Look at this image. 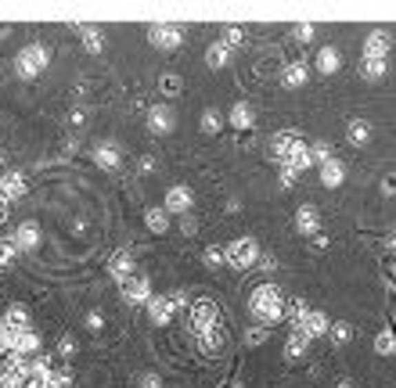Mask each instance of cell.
Returning <instances> with one entry per match:
<instances>
[{"label": "cell", "mask_w": 396, "mask_h": 388, "mask_svg": "<svg viewBox=\"0 0 396 388\" xmlns=\"http://www.w3.org/2000/svg\"><path fill=\"white\" fill-rule=\"evenodd\" d=\"M112 273H119V277H123V273H130V259L116 255V259H112Z\"/></svg>", "instance_id": "38"}, {"label": "cell", "mask_w": 396, "mask_h": 388, "mask_svg": "<svg viewBox=\"0 0 396 388\" xmlns=\"http://www.w3.org/2000/svg\"><path fill=\"white\" fill-rule=\"evenodd\" d=\"M98 162H101L105 169H116V166H119V155H116V148H101V151H98Z\"/></svg>", "instance_id": "31"}, {"label": "cell", "mask_w": 396, "mask_h": 388, "mask_svg": "<svg viewBox=\"0 0 396 388\" xmlns=\"http://www.w3.org/2000/svg\"><path fill=\"white\" fill-rule=\"evenodd\" d=\"M389 72V61L386 58H360V76L364 83H382Z\"/></svg>", "instance_id": "12"}, {"label": "cell", "mask_w": 396, "mask_h": 388, "mask_svg": "<svg viewBox=\"0 0 396 388\" xmlns=\"http://www.w3.org/2000/svg\"><path fill=\"white\" fill-rule=\"evenodd\" d=\"M292 226H295V234H306V237L321 234V208H317L313 202H303L295 208V216H292Z\"/></svg>", "instance_id": "3"}, {"label": "cell", "mask_w": 396, "mask_h": 388, "mask_svg": "<svg viewBox=\"0 0 396 388\" xmlns=\"http://www.w3.org/2000/svg\"><path fill=\"white\" fill-rule=\"evenodd\" d=\"M202 338H198V345L205 349V352H220L224 349V342H227V334H224V327L220 323H213V327H205V331H198Z\"/></svg>", "instance_id": "17"}, {"label": "cell", "mask_w": 396, "mask_h": 388, "mask_svg": "<svg viewBox=\"0 0 396 388\" xmlns=\"http://www.w3.org/2000/svg\"><path fill=\"white\" fill-rule=\"evenodd\" d=\"M231 388H245V385H242V381H234V385H231Z\"/></svg>", "instance_id": "43"}, {"label": "cell", "mask_w": 396, "mask_h": 388, "mask_svg": "<svg viewBox=\"0 0 396 388\" xmlns=\"http://www.w3.org/2000/svg\"><path fill=\"white\" fill-rule=\"evenodd\" d=\"M242 36H245V32H242V29H238V25H227V29H224V43L231 47V51H234V47H238V43H242Z\"/></svg>", "instance_id": "32"}, {"label": "cell", "mask_w": 396, "mask_h": 388, "mask_svg": "<svg viewBox=\"0 0 396 388\" xmlns=\"http://www.w3.org/2000/svg\"><path fill=\"white\" fill-rule=\"evenodd\" d=\"M310 248H313V252H324V248H328V234H313V237H310Z\"/></svg>", "instance_id": "39"}, {"label": "cell", "mask_w": 396, "mask_h": 388, "mask_svg": "<svg viewBox=\"0 0 396 388\" xmlns=\"http://www.w3.org/2000/svg\"><path fill=\"white\" fill-rule=\"evenodd\" d=\"M267 338H271V327H260V323H256V327H249V331H245V342H249V345H263Z\"/></svg>", "instance_id": "28"}, {"label": "cell", "mask_w": 396, "mask_h": 388, "mask_svg": "<svg viewBox=\"0 0 396 388\" xmlns=\"http://www.w3.org/2000/svg\"><path fill=\"white\" fill-rule=\"evenodd\" d=\"M173 310H177V305H173V299H155V302H152V320H155V323H166V320L173 316Z\"/></svg>", "instance_id": "25"}, {"label": "cell", "mask_w": 396, "mask_h": 388, "mask_svg": "<svg viewBox=\"0 0 396 388\" xmlns=\"http://www.w3.org/2000/svg\"><path fill=\"white\" fill-rule=\"evenodd\" d=\"M292 36H295L299 43H313V36H317V29H313L310 22H299V25H292Z\"/></svg>", "instance_id": "27"}, {"label": "cell", "mask_w": 396, "mask_h": 388, "mask_svg": "<svg viewBox=\"0 0 396 388\" xmlns=\"http://www.w3.org/2000/svg\"><path fill=\"white\" fill-rule=\"evenodd\" d=\"M152 129H155V133H169V126H173V116H169V108H163V105H158V108H152Z\"/></svg>", "instance_id": "23"}, {"label": "cell", "mask_w": 396, "mask_h": 388, "mask_svg": "<svg viewBox=\"0 0 396 388\" xmlns=\"http://www.w3.org/2000/svg\"><path fill=\"white\" fill-rule=\"evenodd\" d=\"M328 338H331L335 345H346V342H353V327H350L346 320H335V323L328 327Z\"/></svg>", "instance_id": "24"}, {"label": "cell", "mask_w": 396, "mask_h": 388, "mask_svg": "<svg viewBox=\"0 0 396 388\" xmlns=\"http://www.w3.org/2000/svg\"><path fill=\"white\" fill-rule=\"evenodd\" d=\"M306 352H310V338L303 331H292L289 338H284V360L289 363H299Z\"/></svg>", "instance_id": "11"}, {"label": "cell", "mask_w": 396, "mask_h": 388, "mask_svg": "<svg viewBox=\"0 0 396 388\" xmlns=\"http://www.w3.org/2000/svg\"><path fill=\"white\" fill-rule=\"evenodd\" d=\"M299 140V129H278L274 133V140H271V155H274V162L281 166L284 162V155H289V148Z\"/></svg>", "instance_id": "13"}, {"label": "cell", "mask_w": 396, "mask_h": 388, "mask_svg": "<svg viewBox=\"0 0 396 388\" xmlns=\"http://www.w3.org/2000/svg\"><path fill=\"white\" fill-rule=\"evenodd\" d=\"M342 184H346V162H342V158L324 162V166H321V187L335 191V187H342Z\"/></svg>", "instance_id": "9"}, {"label": "cell", "mask_w": 396, "mask_h": 388, "mask_svg": "<svg viewBox=\"0 0 396 388\" xmlns=\"http://www.w3.org/2000/svg\"><path fill=\"white\" fill-rule=\"evenodd\" d=\"M205 263H209V266H220V263H224V248H220V245L205 248Z\"/></svg>", "instance_id": "36"}, {"label": "cell", "mask_w": 396, "mask_h": 388, "mask_svg": "<svg viewBox=\"0 0 396 388\" xmlns=\"http://www.w3.org/2000/svg\"><path fill=\"white\" fill-rule=\"evenodd\" d=\"M126 291H130V299H148V281H145V277H137Z\"/></svg>", "instance_id": "34"}, {"label": "cell", "mask_w": 396, "mask_h": 388, "mask_svg": "<svg viewBox=\"0 0 396 388\" xmlns=\"http://www.w3.org/2000/svg\"><path fill=\"white\" fill-rule=\"evenodd\" d=\"M386 248H389V252H396V234H393V237L386 241Z\"/></svg>", "instance_id": "41"}, {"label": "cell", "mask_w": 396, "mask_h": 388, "mask_svg": "<svg viewBox=\"0 0 396 388\" xmlns=\"http://www.w3.org/2000/svg\"><path fill=\"white\" fill-rule=\"evenodd\" d=\"M191 316H195V327H198V331L213 327V323H216V302H213V299H198Z\"/></svg>", "instance_id": "15"}, {"label": "cell", "mask_w": 396, "mask_h": 388, "mask_svg": "<svg viewBox=\"0 0 396 388\" xmlns=\"http://www.w3.org/2000/svg\"><path fill=\"white\" fill-rule=\"evenodd\" d=\"M306 83H310V69L303 61H292V65H284V69H281V87L284 90H299Z\"/></svg>", "instance_id": "7"}, {"label": "cell", "mask_w": 396, "mask_h": 388, "mask_svg": "<svg viewBox=\"0 0 396 388\" xmlns=\"http://www.w3.org/2000/svg\"><path fill=\"white\" fill-rule=\"evenodd\" d=\"M260 255H263V248L256 245V237H238L224 248V263H231L234 270H252L260 263Z\"/></svg>", "instance_id": "2"}, {"label": "cell", "mask_w": 396, "mask_h": 388, "mask_svg": "<svg viewBox=\"0 0 396 388\" xmlns=\"http://www.w3.org/2000/svg\"><path fill=\"white\" fill-rule=\"evenodd\" d=\"M227 119H231L234 129H252V126H256V111H252L249 101H234V108H231Z\"/></svg>", "instance_id": "14"}, {"label": "cell", "mask_w": 396, "mask_h": 388, "mask_svg": "<svg viewBox=\"0 0 396 388\" xmlns=\"http://www.w3.org/2000/svg\"><path fill=\"white\" fill-rule=\"evenodd\" d=\"M83 40H87L90 51H101V32L98 29H83Z\"/></svg>", "instance_id": "35"}, {"label": "cell", "mask_w": 396, "mask_h": 388, "mask_svg": "<svg viewBox=\"0 0 396 388\" xmlns=\"http://www.w3.org/2000/svg\"><path fill=\"white\" fill-rule=\"evenodd\" d=\"M339 388H353V381H350V378H342V381H339Z\"/></svg>", "instance_id": "42"}, {"label": "cell", "mask_w": 396, "mask_h": 388, "mask_svg": "<svg viewBox=\"0 0 396 388\" xmlns=\"http://www.w3.org/2000/svg\"><path fill=\"white\" fill-rule=\"evenodd\" d=\"M152 40L163 47V51H173V47H180L184 32H180V29H173V25H155V29H152Z\"/></svg>", "instance_id": "16"}, {"label": "cell", "mask_w": 396, "mask_h": 388, "mask_svg": "<svg viewBox=\"0 0 396 388\" xmlns=\"http://www.w3.org/2000/svg\"><path fill=\"white\" fill-rule=\"evenodd\" d=\"M295 180H299V173H295V169H289V166H281V169H278V184H281L284 191H292Z\"/></svg>", "instance_id": "29"}, {"label": "cell", "mask_w": 396, "mask_h": 388, "mask_svg": "<svg viewBox=\"0 0 396 388\" xmlns=\"http://www.w3.org/2000/svg\"><path fill=\"white\" fill-rule=\"evenodd\" d=\"M166 208H169V213H184V208H191V191H187V187H173L166 194Z\"/></svg>", "instance_id": "21"}, {"label": "cell", "mask_w": 396, "mask_h": 388, "mask_svg": "<svg viewBox=\"0 0 396 388\" xmlns=\"http://www.w3.org/2000/svg\"><path fill=\"white\" fill-rule=\"evenodd\" d=\"M284 302L289 299H284V291L278 284H260L249 295V313H252V320H256L260 327H271V323L284 320Z\"/></svg>", "instance_id": "1"}, {"label": "cell", "mask_w": 396, "mask_h": 388, "mask_svg": "<svg viewBox=\"0 0 396 388\" xmlns=\"http://www.w3.org/2000/svg\"><path fill=\"white\" fill-rule=\"evenodd\" d=\"M328 327H331L328 313H324V310H310V313H306V320H303V327H299V331H303V334L310 338V342H313V338H324V334H328Z\"/></svg>", "instance_id": "8"}, {"label": "cell", "mask_w": 396, "mask_h": 388, "mask_svg": "<svg viewBox=\"0 0 396 388\" xmlns=\"http://www.w3.org/2000/svg\"><path fill=\"white\" fill-rule=\"evenodd\" d=\"M375 352H378V356H393V352H396V334H389V331L378 334V338H375Z\"/></svg>", "instance_id": "26"}, {"label": "cell", "mask_w": 396, "mask_h": 388, "mask_svg": "<svg viewBox=\"0 0 396 388\" xmlns=\"http://www.w3.org/2000/svg\"><path fill=\"white\" fill-rule=\"evenodd\" d=\"M205 61H209V69H224V65L231 61V47L224 40L209 43V47H205Z\"/></svg>", "instance_id": "19"}, {"label": "cell", "mask_w": 396, "mask_h": 388, "mask_svg": "<svg viewBox=\"0 0 396 388\" xmlns=\"http://www.w3.org/2000/svg\"><path fill=\"white\" fill-rule=\"evenodd\" d=\"M281 166H289V169H295V173H306V169H313V162H310V144L299 137L292 148H289V155H284V162Z\"/></svg>", "instance_id": "6"}, {"label": "cell", "mask_w": 396, "mask_h": 388, "mask_svg": "<svg viewBox=\"0 0 396 388\" xmlns=\"http://www.w3.org/2000/svg\"><path fill=\"white\" fill-rule=\"evenodd\" d=\"M389 51H393L389 29H371L368 40H364V58H386L389 61Z\"/></svg>", "instance_id": "5"}, {"label": "cell", "mask_w": 396, "mask_h": 388, "mask_svg": "<svg viewBox=\"0 0 396 388\" xmlns=\"http://www.w3.org/2000/svg\"><path fill=\"white\" fill-rule=\"evenodd\" d=\"M313 69H317V76H335V72L342 69V51H339V47H331V43L317 47V54H313Z\"/></svg>", "instance_id": "4"}, {"label": "cell", "mask_w": 396, "mask_h": 388, "mask_svg": "<svg viewBox=\"0 0 396 388\" xmlns=\"http://www.w3.org/2000/svg\"><path fill=\"white\" fill-rule=\"evenodd\" d=\"M148 226H152L155 234H163L166 226H169V223H166V213H158V208H152V213H148Z\"/></svg>", "instance_id": "30"}, {"label": "cell", "mask_w": 396, "mask_h": 388, "mask_svg": "<svg viewBox=\"0 0 396 388\" xmlns=\"http://www.w3.org/2000/svg\"><path fill=\"white\" fill-rule=\"evenodd\" d=\"M382 187H386V194H396V173L386 176V184H382Z\"/></svg>", "instance_id": "40"}, {"label": "cell", "mask_w": 396, "mask_h": 388, "mask_svg": "<svg viewBox=\"0 0 396 388\" xmlns=\"http://www.w3.org/2000/svg\"><path fill=\"white\" fill-rule=\"evenodd\" d=\"M331 158H335V151H331L328 140H313L310 144V162L313 166H324V162H331Z\"/></svg>", "instance_id": "22"}, {"label": "cell", "mask_w": 396, "mask_h": 388, "mask_svg": "<svg viewBox=\"0 0 396 388\" xmlns=\"http://www.w3.org/2000/svg\"><path fill=\"white\" fill-rule=\"evenodd\" d=\"M256 266H260L263 273H274V270H278V259H274L271 252H263V255H260V263H256Z\"/></svg>", "instance_id": "37"}, {"label": "cell", "mask_w": 396, "mask_h": 388, "mask_svg": "<svg viewBox=\"0 0 396 388\" xmlns=\"http://www.w3.org/2000/svg\"><path fill=\"white\" fill-rule=\"evenodd\" d=\"M306 313H310V305H306L303 299H292V302H284V320L292 323V331H299V327H303Z\"/></svg>", "instance_id": "20"}, {"label": "cell", "mask_w": 396, "mask_h": 388, "mask_svg": "<svg viewBox=\"0 0 396 388\" xmlns=\"http://www.w3.org/2000/svg\"><path fill=\"white\" fill-rule=\"evenodd\" d=\"M375 137V126L368 119H350V126H346V140L353 144V148H364V144H371Z\"/></svg>", "instance_id": "10"}, {"label": "cell", "mask_w": 396, "mask_h": 388, "mask_svg": "<svg viewBox=\"0 0 396 388\" xmlns=\"http://www.w3.org/2000/svg\"><path fill=\"white\" fill-rule=\"evenodd\" d=\"M43 61H47V51L43 47H33V51H25L19 58V69H22V76H37L43 69Z\"/></svg>", "instance_id": "18"}, {"label": "cell", "mask_w": 396, "mask_h": 388, "mask_svg": "<svg viewBox=\"0 0 396 388\" xmlns=\"http://www.w3.org/2000/svg\"><path fill=\"white\" fill-rule=\"evenodd\" d=\"M202 129H205V133H220V116H216V111H205V116H202Z\"/></svg>", "instance_id": "33"}]
</instances>
